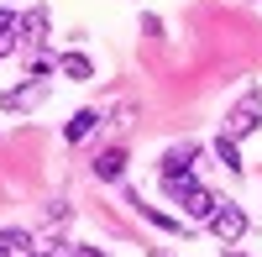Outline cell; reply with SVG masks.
<instances>
[{"mask_svg": "<svg viewBox=\"0 0 262 257\" xmlns=\"http://www.w3.org/2000/svg\"><path fill=\"white\" fill-rule=\"evenodd\" d=\"M257 126H262V95L252 90V95H242V105L226 116V137L242 142V137H252V132H257Z\"/></svg>", "mask_w": 262, "mask_h": 257, "instance_id": "1", "label": "cell"}, {"mask_svg": "<svg viewBox=\"0 0 262 257\" xmlns=\"http://www.w3.org/2000/svg\"><path fill=\"white\" fill-rule=\"evenodd\" d=\"M179 210H184L189 221H205V226H210V216L221 210V195H215V189H205V184H189L184 195H179Z\"/></svg>", "mask_w": 262, "mask_h": 257, "instance_id": "2", "label": "cell"}, {"mask_svg": "<svg viewBox=\"0 0 262 257\" xmlns=\"http://www.w3.org/2000/svg\"><path fill=\"white\" fill-rule=\"evenodd\" d=\"M210 231H215L221 242H242V237H247V210H242V205H226V200H221V210L210 216Z\"/></svg>", "mask_w": 262, "mask_h": 257, "instance_id": "3", "label": "cell"}, {"mask_svg": "<svg viewBox=\"0 0 262 257\" xmlns=\"http://www.w3.org/2000/svg\"><path fill=\"white\" fill-rule=\"evenodd\" d=\"M48 100V79H37V84H16V90H6L0 95V105L16 116V111H32V105H42Z\"/></svg>", "mask_w": 262, "mask_h": 257, "instance_id": "4", "label": "cell"}, {"mask_svg": "<svg viewBox=\"0 0 262 257\" xmlns=\"http://www.w3.org/2000/svg\"><path fill=\"white\" fill-rule=\"evenodd\" d=\"M42 37H48V11L32 6L27 16H16V42L21 48H42Z\"/></svg>", "mask_w": 262, "mask_h": 257, "instance_id": "5", "label": "cell"}, {"mask_svg": "<svg viewBox=\"0 0 262 257\" xmlns=\"http://www.w3.org/2000/svg\"><path fill=\"white\" fill-rule=\"evenodd\" d=\"M194 163H200V142H179L163 153V174H189Z\"/></svg>", "mask_w": 262, "mask_h": 257, "instance_id": "6", "label": "cell"}, {"mask_svg": "<svg viewBox=\"0 0 262 257\" xmlns=\"http://www.w3.org/2000/svg\"><path fill=\"white\" fill-rule=\"evenodd\" d=\"M126 174V147H105V153L95 158V179H105V184H116Z\"/></svg>", "mask_w": 262, "mask_h": 257, "instance_id": "7", "label": "cell"}, {"mask_svg": "<svg viewBox=\"0 0 262 257\" xmlns=\"http://www.w3.org/2000/svg\"><path fill=\"white\" fill-rule=\"evenodd\" d=\"M58 69L69 74L74 84H84V79H95V63L84 58V53H63V58H58Z\"/></svg>", "mask_w": 262, "mask_h": 257, "instance_id": "8", "label": "cell"}, {"mask_svg": "<svg viewBox=\"0 0 262 257\" xmlns=\"http://www.w3.org/2000/svg\"><path fill=\"white\" fill-rule=\"evenodd\" d=\"M95 126H100V116H95V111H79V116H69V126H63V137H69V142H84V137L95 132Z\"/></svg>", "mask_w": 262, "mask_h": 257, "instance_id": "9", "label": "cell"}, {"mask_svg": "<svg viewBox=\"0 0 262 257\" xmlns=\"http://www.w3.org/2000/svg\"><path fill=\"white\" fill-rule=\"evenodd\" d=\"M215 158H221L231 174H242V147H236V137H226V132L215 137Z\"/></svg>", "mask_w": 262, "mask_h": 257, "instance_id": "10", "label": "cell"}, {"mask_svg": "<svg viewBox=\"0 0 262 257\" xmlns=\"http://www.w3.org/2000/svg\"><path fill=\"white\" fill-rule=\"evenodd\" d=\"M27 247H32V237H27V231H16V226H6V231H0V257H21Z\"/></svg>", "mask_w": 262, "mask_h": 257, "instance_id": "11", "label": "cell"}, {"mask_svg": "<svg viewBox=\"0 0 262 257\" xmlns=\"http://www.w3.org/2000/svg\"><path fill=\"white\" fill-rule=\"evenodd\" d=\"M16 48H21V42H16V27H11V32H0V58L16 53Z\"/></svg>", "mask_w": 262, "mask_h": 257, "instance_id": "12", "label": "cell"}, {"mask_svg": "<svg viewBox=\"0 0 262 257\" xmlns=\"http://www.w3.org/2000/svg\"><path fill=\"white\" fill-rule=\"evenodd\" d=\"M69 257H105L100 247H69Z\"/></svg>", "mask_w": 262, "mask_h": 257, "instance_id": "13", "label": "cell"}, {"mask_svg": "<svg viewBox=\"0 0 262 257\" xmlns=\"http://www.w3.org/2000/svg\"><path fill=\"white\" fill-rule=\"evenodd\" d=\"M11 27H16V16H11V11H0V32H11Z\"/></svg>", "mask_w": 262, "mask_h": 257, "instance_id": "14", "label": "cell"}, {"mask_svg": "<svg viewBox=\"0 0 262 257\" xmlns=\"http://www.w3.org/2000/svg\"><path fill=\"white\" fill-rule=\"evenodd\" d=\"M226 257H247V252H236V247H226Z\"/></svg>", "mask_w": 262, "mask_h": 257, "instance_id": "15", "label": "cell"}, {"mask_svg": "<svg viewBox=\"0 0 262 257\" xmlns=\"http://www.w3.org/2000/svg\"><path fill=\"white\" fill-rule=\"evenodd\" d=\"M21 257H48V252H21Z\"/></svg>", "mask_w": 262, "mask_h": 257, "instance_id": "16", "label": "cell"}, {"mask_svg": "<svg viewBox=\"0 0 262 257\" xmlns=\"http://www.w3.org/2000/svg\"><path fill=\"white\" fill-rule=\"evenodd\" d=\"M11 6H16V0H11Z\"/></svg>", "mask_w": 262, "mask_h": 257, "instance_id": "17", "label": "cell"}]
</instances>
